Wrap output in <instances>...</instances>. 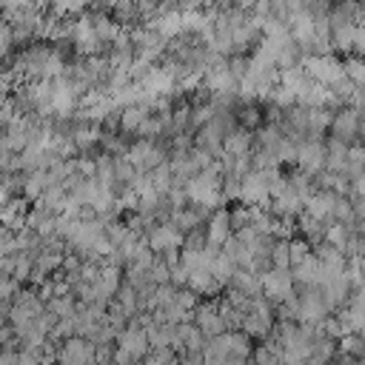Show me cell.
<instances>
[{"mask_svg":"<svg viewBox=\"0 0 365 365\" xmlns=\"http://www.w3.org/2000/svg\"><path fill=\"white\" fill-rule=\"evenodd\" d=\"M299 66L305 68V74H308L314 83H319V86H325V88H334V86H339V83L348 80L342 60L334 57V54H302V63H299Z\"/></svg>","mask_w":365,"mask_h":365,"instance_id":"1","label":"cell"},{"mask_svg":"<svg viewBox=\"0 0 365 365\" xmlns=\"http://www.w3.org/2000/svg\"><path fill=\"white\" fill-rule=\"evenodd\" d=\"M299 322L302 325H322L331 314V308L325 305L322 299V291L319 288H305L299 285Z\"/></svg>","mask_w":365,"mask_h":365,"instance_id":"2","label":"cell"},{"mask_svg":"<svg viewBox=\"0 0 365 365\" xmlns=\"http://www.w3.org/2000/svg\"><path fill=\"white\" fill-rule=\"evenodd\" d=\"M145 242L154 254H165V251H180L185 242V234L171 225V222H157L154 228L145 231Z\"/></svg>","mask_w":365,"mask_h":365,"instance_id":"3","label":"cell"},{"mask_svg":"<svg viewBox=\"0 0 365 365\" xmlns=\"http://www.w3.org/2000/svg\"><path fill=\"white\" fill-rule=\"evenodd\" d=\"M94 354H97V345H94L91 339L71 336V339L60 342V348H57V362H60V365H94Z\"/></svg>","mask_w":365,"mask_h":365,"instance_id":"4","label":"cell"},{"mask_svg":"<svg viewBox=\"0 0 365 365\" xmlns=\"http://www.w3.org/2000/svg\"><path fill=\"white\" fill-rule=\"evenodd\" d=\"M325 143L322 140H302L299 143V154H297V165L299 171H305L308 177H317L325 171Z\"/></svg>","mask_w":365,"mask_h":365,"instance_id":"5","label":"cell"},{"mask_svg":"<svg viewBox=\"0 0 365 365\" xmlns=\"http://www.w3.org/2000/svg\"><path fill=\"white\" fill-rule=\"evenodd\" d=\"M259 279H262V297L271 299L274 305H279L282 299H288V297L294 294V277H291L288 271L271 268V271L259 274Z\"/></svg>","mask_w":365,"mask_h":365,"instance_id":"6","label":"cell"},{"mask_svg":"<svg viewBox=\"0 0 365 365\" xmlns=\"http://www.w3.org/2000/svg\"><path fill=\"white\" fill-rule=\"evenodd\" d=\"M117 348H120V351H125V354H131V356H134V359H140V362L151 354L148 336H145V331H143V325H140L137 319H131V322H128V328L117 334Z\"/></svg>","mask_w":365,"mask_h":365,"instance_id":"7","label":"cell"},{"mask_svg":"<svg viewBox=\"0 0 365 365\" xmlns=\"http://www.w3.org/2000/svg\"><path fill=\"white\" fill-rule=\"evenodd\" d=\"M194 325L205 334V339H214V336H222L228 328L217 311V302H205V305H197L194 311Z\"/></svg>","mask_w":365,"mask_h":365,"instance_id":"8","label":"cell"},{"mask_svg":"<svg viewBox=\"0 0 365 365\" xmlns=\"http://www.w3.org/2000/svg\"><path fill=\"white\" fill-rule=\"evenodd\" d=\"M205 234H208V245L222 251V245L234 237V234H231V211H228V208H217V211H211Z\"/></svg>","mask_w":365,"mask_h":365,"instance_id":"9","label":"cell"},{"mask_svg":"<svg viewBox=\"0 0 365 365\" xmlns=\"http://www.w3.org/2000/svg\"><path fill=\"white\" fill-rule=\"evenodd\" d=\"M356 128H359V111L356 108H339L336 114H334V120H331V134H334V140H339V143H351V140H356Z\"/></svg>","mask_w":365,"mask_h":365,"instance_id":"10","label":"cell"},{"mask_svg":"<svg viewBox=\"0 0 365 365\" xmlns=\"http://www.w3.org/2000/svg\"><path fill=\"white\" fill-rule=\"evenodd\" d=\"M148 117H151V108H148L145 103L125 106V108L120 111V128H123L125 134H137V131H140V125H143Z\"/></svg>","mask_w":365,"mask_h":365,"instance_id":"11","label":"cell"},{"mask_svg":"<svg viewBox=\"0 0 365 365\" xmlns=\"http://www.w3.org/2000/svg\"><path fill=\"white\" fill-rule=\"evenodd\" d=\"M251 143H254L251 131L234 128V131L222 140V154H225V157H248V154H251Z\"/></svg>","mask_w":365,"mask_h":365,"instance_id":"12","label":"cell"},{"mask_svg":"<svg viewBox=\"0 0 365 365\" xmlns=\"http://www.w3.org/2000/svg\"><path fill=\"white\" fill-rule=\"evenodd\" d=\"M334 197H336V194H331V191H314V194L305 200V214L314 217V220H319V222H325V220L331 217Z\"/></svg>","mask_w":365,"mask_h":365,"instance_id":"13","label":"cell"},{"mask_svg":"<svg viewBox=\"0 0 365 365\" xmlns=\"http://www.w3.org/2000/svg\"><path fill=\"white\" fill-rule=\"evenodd\" d=\"M331 108H308V134L305 140H319L325 128H331Z\"/></svg>","mask_w":365,"mask_h":365,"instance_id":"14","label":"cell"},{"mask_svg":"<svg viewBox=\"0 0 365 365\" xmlns=\"http://www.w3.org/2000/svg\"><path fill=\"white\" fill-rule=\"evenodd\" d=\"M220 288H222V285L211 277V271H191V277H188V291H194L197 297H200V294H205V297H208V294H217Z\"/></svg>","mask_w":365,"mask_h":365,"instance_id":"15","label":"cell"},{"mask_svg":"<svg viewBox=\"0 0 365 365\" xmlns=\"http://www.w3.org/2000/svg\"><path fill=\"white\" fill-rule=\"evenodd\" d=\"M91 26H94V31H97V37L103 43H114L120 37V31H123L120 23L111 20V17H106V14H91Z\"/></svg>","mask_w":365,"mask_h":365,"instance_id":"16","label":"cell"},{"mask_svg":"<svg viewBox=\"0 0 365 365\" xmlns=\"http://www.w3.org/2000/svg\"><path fill=\"white\" fill-rule=\"evenodd\" d=\"M336 342L334 339H317L314 345H311V356H308V365H328L334 356H336Z\"/></svg>","mask_w":365,"mask_h":365,"instance_id":"17","label":"cell"},{"mask_svg":"<svg viewBox=\"0 0 365 365\" xmlns=\"http://www.w3.org/2000/svg\"><path fill=\"white\" fill-rule=\"evenodd\" d=\"M354 37H356V26L345 23V26H331V46L336 51H351L354 48Z\"/></svg>","mask_w":365,"mask_h":365,"instance_id":"18","label":"cell"},{"mask_svg":"<svg viewBox=\"0 0 365 365\" xmlns=\"http://www.w3.org/2000/svg\"><path fill=\"white\" fill-rule=\"evenodd\" d=\"M348 242H351V228L342 225V222H328V228H325V245H331V248H336V251L345 254Z\"/></svg>","mask_w":365,"mask_h":365,"instance_id":"19","label":"cell"},{"mask_svg":"<svg viewBox=\"0 0 365 365\" xmlns=\"http://www.w3.org/2000/svg\"><path fill=\"white\" fill-rule=\"evenodd\" d=\"M342 66H345V77L359 88V91H365V57H345L342 60Z\"/></svg>","mask_w":365,"mask_h":365,"instance_id":"20","label":"cell"},{"mask_svg":"<svg viewBox=\"0 0 365 365\" xmlns=\"http://www.w3.org/2000/svg\"><path fill=\"white\" fill-rule=\"evenodd\" d=\"M297 222H299V228H302V234H305L308 240H314V242H325V228H328V222H319V220L308 217L305 211H302V217H299Z\"/></svg>","mask_w":365,"mask_h":365,"instance_id":"21","label":"cell"},{"mask_svg":"<svg viewBox=\"0 0 365 365\" xmlns=\"http://www.w3.org/2000/svg\"><path fill=\"white\" fill-rule=\"evenodd\" d=\"M271 268H277V271H288L291 268L288 240H274V245H271Z\"/></svg>","mask_w":365,"mask_h":365,"instance_id":"22","label":"cell"},{"mask_svg":"<svg viewBox=\"0 0 365 365\" xmlns=\"http://www.w3.org/2000/svg\"><path fill=\"white\" fill-rule=\"evenodd\" d=\"M46 311H51L57 319H71L77 314V305H74V297H54L46 305Z\"/></svg>","mask_w":365,"mask_h":365,"instance_id":"23","label":"cell"},{"mask_svg":"<svg viewBox=\"0 0 365 365\" xmlns=\"http://www.w3.org/2000/svg\"><path fill=\"white\" fill-rule=\"evenodd\" d=\"M339 351L351 359H365V339L356 336V334H348V336L339 339Z\"/></svg>","mask_w":365,"mask_h":365,"instance_id":"24","label":"cell"},{"mask_svg":"<svg viewBox=\"0 0 365 365\" xmlns=\"http://www.w3.org/2000/svg\"><path fill=\"white\" fill-rule=\"evenodd\" d=\"M288 254H291V268H297L299 262H305L314 251H311V245H308V240H288Z\"/></svg>","mask_w":365,"mask_h":365,"instance_id":"25","label":"cell"},{"mask_svg":"<svg viewBox=\"0 0 365 365\" xmlns=\"http://www.w3.org/2000/svg\"><path fill=\"white\" fill-rule=\"evenodd\" d=\"M205 248H208V234H205V228H197V231L185 234L182 251H205Z\"/></svg>","mask_w":365,"mask_h":365,"instance_id":"26","label":"cell"},{"mask_svg":"<svg viewBox=\"0 0 365 365\" xmlns=\"http://www.w3.org/2000/svg\"><path fill=\"white\" fill-rule=\"evenodd\" d=\"M259 114H262V111H259L254 103H251V106H242V108H240V123H242V128H245V131H248V128H257L259 120H262Z\"/></svg>","mask_w":365,"mask_h":365,"instance_id":"27","label":"cell"},{"mask_svg":"<svg viewBox=\"0 0 365 365\" xmlns=\"http://www.w3.org/2000/svg\"><path fill=\"white\" fill-rule=\"evenodd\" d=\"M188 277H191V271H188L182 262L171 268V285H174V288H182V285H188Z\"/></svg>","mask_w":365,"mask_h":365,"instance_id":"28","label":"cell"},{"mask_svg":"<svg viewBox=\"0 0 365 365\" xmlns=\"http://www.w3.org/2000/svg\"><path fill=\"white\" fill-rule=\"evenodd\" d=\"M17 297V279L14 277H0V302Z\"/></svg>","mask_w":365,"mask_h":365,"instance_id":"29","label":"cell"},{"mask_svg":"<svg viewBox=\"0 0 365 365\" xmlns=\"http://www.w3.org/2000/svg\"><path fill=\"white\" fill-rule=\"evenodd\" d=\"M14 46V34H11V26L9 23H0V57L9 54V48Z\"/></svg>","mask_w":365,"mask_h":365,"instance_id":"30","label":"cell"},{"mask_svg":"<svg viewBox=\"0 0 365 365\" xmlns=\"http://www.w3.org/2000/svg\"><path fill=\"white\" fill-rule=\"evenodd\" d=\"M348 163H354V165H362V168H365V145H362V143L348 145Z\"/></svg>","mask_w":365,"mask_h":365,"instance_id":"31","label":"cell"},{"mask_svg":"<svg viewBox=\"0 0 365 365\" xmlns=\"http://www.w3.org/2000/svg\"><path fill=\"white\" fill-rule=\"evenodd\" d=\"M354 51H356V57H365V26H356V37H354Z\"/></svg>","mask_w":365,"mask_h":365,"instance_id":"32","label":"cell"},{"mask_svg":"<svg viewBox=\"0 0 365 365\" xmlns=\"http://www.w3.org/2000/svg\"><path fill=\"white\" fill-rule=\"evenodd\" d=\"M351 205H354V217L365 222V197H351Z\"/></svg>","mask_w":365,"mask_h":365,"instance_id":"33","label":"cell"},{"mask_svg":"<svg viewBox=\"0 0 365 365\" xmlns=\"http://www.w3.org/2000/svg\"><path fill=\"white\" fill-rule=\"evenodd\" d=\"M17 359H20L17 351H11V348H3L0 351V365H17Z\"/></svg>","mask_w":365,"mask_h":365,"instance_id":"34","label":"cell"},{"mask_svg":"<svg viewBox=\"0 0 365 365\" xmlns=\"http://www.w3.org/2000/svg\"><path fill=\"white\" fill-rule=\"evenodd\" d=\"M356 137L362 140V145H365V114H359V128H356Z\"/></svg>","mask_w":365,"mask_h":365,"instance_id":"35","label":"cell"},{"mask_svg":"<svg viewBox=\"0 0 365 365\" xmlns=\"http://www.w3.org/2000/svg\"><path fill=\"white\" fill-rule=\"evenodd\" d=\"M359 274H362V282H365V257L359 259Z\"/></svg>","mask_w":365,"mask_h":365,"instance_id":"36","label":"cell"},{"mask_svg":"<svg viewBox=\"0 0 365 365\" xmlns=\"http://www.w3.org/2000/svg\"><path fill=\"white\" fill-rule=\"evenodd\" d=\"M0 125H3V120H0Z\"/></svg>","mask_w":365,"mask_h":365,"instance_id":"37","label":"cell"}]
</instances>
